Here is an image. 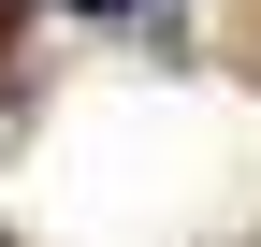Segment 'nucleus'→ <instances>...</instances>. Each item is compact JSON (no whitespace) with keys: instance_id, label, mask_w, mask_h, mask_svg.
Wrapping results in <instances>:
<instances>
[{"instance_id":"f257e3e1","label":"nucleus","mask_w":261,"mask_h":247,"mask_svg":"<svg viewBox=\"0 0 261 247\" xmlns=\"http://www.w3.org/2000/svg\"><path fill=\"white\" fill-rule=\"evenodd\" d=\"M73 15H145V0H73Z\"/></svg>"}]
</instances>
